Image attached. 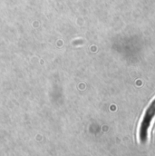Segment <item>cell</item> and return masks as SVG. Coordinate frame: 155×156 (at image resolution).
Listing matches in <instances>:
<instances>
[{
    "label": "cell",
    "instance_id": "obj_1",
    "mask_svg": "<svg viewBox=\"0 0 155 156\" xmlns=\"http://www.w3.org/2000/svg\"><path fill=\"white\" fill-rule=\"evenodd\" d=\"M155 116V98L151 103L149 107L147 108L143 118L141 122L140 129H139V139L140 142L144 144L146 143L148 139V131L150 128V125L152 123V121Z\"/></svg>",
    "mask_w": 155,
    "mask_h": 156
}]
</instances>
